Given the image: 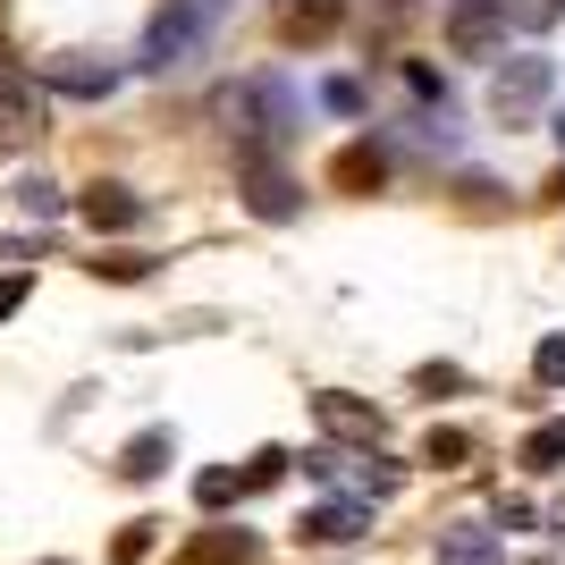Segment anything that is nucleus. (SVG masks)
<instances>
[{
  "instance_id": "nucleus-12",
  "label": "nucleus",
  "mask_w": 565,
  "mask_h": 565,
  "mask_svg": "<svg viewBox=\"0 0 565 565\" xmlns=\"http://www.w3.org/2000/svg\"><path fill=\"white\" fill-rule=\"evenodd\" d=\"M330 186H347V194H372V186H388V152H380L372 136H363V143H347V152L330 161Z\"/></svg>"
},
{
  "instance_id": "nucleus-11",
  "label": "nucleus",
  "mask_w": 565,
  "mask_h": 565,
  "mask_svg": "<svg viewBox=\"0 0 565 565\" xmlns=\"http://www.w3.org/2000/svg\"><path fill=\"white\" fill-rule=\"evenodd\" d=\"M254 557H262V541L245 523H220V532H203V541L178 548V565H254Z\"/></svg>"
},
{
  "instance_id": "nucleus-14",
  "label": "nucleus",
  "mask_w": 565,
  "mask_h": 565,
  "mask_svg": "<svg viewBox=\"0 0 565 565\" xmlns=\"http://www.w3.org/2000/svg\"><path fill=\"white\" fill-rule=\"evenodd\" d=\"M236 498H245V472H236V465L194 472V507H203V515H220V507H236Z\"/></svg>"
},
{
  "instance_id": "nucleus-27",
  "label": "nucleus",
  "mask_w": 565,
  "mask_h": 565,
  "mask_svg": "<svg viewBox=\"0 0 565 565\" xmlns=\"http://www.w3.org/2000/svg\"><path fill=\"white\" fill-rule=\"evenodd\" d=\"M296 465H305L312 481H338V472H347V448H312V456H296Z\"/></svg>"
},
{
  "instance_id": "nucleus-6",
  "label": "nucleus",
  "mask_w": 565,
  "mask_h": 565,
  "mask_svg": "<svg viewBox=\"0 0 565 565\" xmlns=\"http://www.w3.org/2000/svg\"><path fill=\"white\" fill-rule=\"evenodd\" d=\"M363 532H372L363 498H312L305 523H296V541H305V548H354Z\"/></svg>"
},
{
  "instance_id": "nucleus-28",
  "label": "nucleus",
  "mask_w": 565,
  "mask_h": 565,
  "mask_svg": "<svg viewBox=\"0 0 565 565\" xmlns=\"http://www.w3.org/2000/svg\"><path fill=\"white\" fill-rule=\"evenodd\" d=\"M532 523H541V515H532V498H498V532H532Z\"/></svg>"
},
{
  "instance_id": "nucleus-2",
  "label": "nucleus",
  "mask_w": 565,
  "mask_h": 565,
  "mask_svg": "<svg viewBox=\"0 0 565 565\" xmlns=\"http://www.w3.org/2000/svg\"><path fill=\"white\" fill-rule=\"evenodd\" d=\"M220 9H228V0H161V18L143 25V68H178V60H194Z\"/></svg>"
},
{
  "instance_id": "nucleus-31",
  "label": "nucleus",
  "mask_w": 565,
  "mask_h": 565,
  "mask_svg": "<svg viewBox=\"0 0 565 565\" xmlns=\"http://www.w3.org/2000/svg\"><path fill=\"white\" fill-rule=\"evenodd\" d=\"M523 565H557V557H523Z\"/></svg>"
},
{
  "instance_id": "nucleus-32",
  "label": "nucleus",
  "mask_w": 565,
  "mask_h": 565,
  "mask_svg": "<svg viewBox=\"0 0 565 565\" xmlns=\"http://www.w3.org/2000/svg\"><path fill=\"white\" fill-rule=\"evenodd\" d=\"M557 143H565V118H557Z\"/></svg>"
},
{
  "instance_id": "nucleus-7",
  "label": "nucleus",
  "mask_w": 565,
  "mask_h": 565,
  "mask_svg": "<svg viewBox=\"0 0 565 565\" xmlns=\"http://www.w3.org/2000/svg\"><path fill=\"white\" fill-rule=\"evenodd\" d=\"M118 60H51L43 68V94H68V102H110L118 94Z\"/></svg>"
},
{
  "instance_id": "nucleus-21",
  "label": "nucleus",
  "mask_w": 565,
  "mask_h": 565,
  "mask_svg": "<svg viewBox=\"0 0 565 565\" xmlns=\"http://www.w3.org/2000/svg\"><path fill=\"white\" fill-rule=\"evenodd\" d=\"M152 532H161V523H127V532H118V541H110V565H143V548H152Z\"/></svg>"
},
{
  "instance_id": "nucleus-16",
  "label": "nucleus",
  "mask_w": 565,
  "mask_h": 565,
  "mask_svg": "<svg viewBox=\"0 0 565 565\" xmlns=\"http://www.w3.org/2000/svg\"><path fill=\"white\" fill-rule=\"evenodd\" d=\"M338 25V0H287V34L305 43V34H330Z\"/></svg>"
},
{
  "instance_id": "nucleus-23",
  "label": "nucleus",
  "mask_w": 565,
  "mask_h": 565,
  "mask_svg": "<svg viewBox=\"0 0 565 565\" xmlns=\"http://www.w3.org/2000/svg\"><path fill=\"white\" fill-rule=\"evenodd\" d=\"M18 203H25L34 220H60V186H51V178H25V186H18Z\"/></svg>"
},
{
  "instance_id": "nucleus-17",
  "label": "nucleus",
  "mask_w": 565,
  "mask_h": 565,
  "mask_svg": "<svg viewBox=\"0 0 565 565\" xmlns=\"http://www.w3.org/2000/svg\"><path fill=\"white\" fill-rule=\"evenodd\" d=\"M523 465H565V414H557V423H532V439H523Z\"/></svg>"
},
{
  "instance_id": "nucleus-3",
  "label": "nucleus",
  "mask_w": 565,
  "mask_h": 565,
  "mask_svg": "<svg viewBox=\"0 0 565 565\" xmlns=\"http://www.w3.org/2000/svg\"><path fill=\"white\" fill-rule=\"evenodd\" d=\"M548 85H557L548 51H515V60H498V68H490V110L523 118V110H541V102H548Z\"/></svg>"
},
{
  "instance_id": "nucleus-22",
  "label": "nucleus",
  "mask_w": 565,
  "mask_h": 565,
  "mask_svg": "<svg viewBox=\"0 0 565 565\" xmlns=\"http://www.w3.org/2000/svg\"><path fill=\"white\" fill-rule=\"evenodd\" d=\"M414 388H423V397H456V388H465V372H456V363H423V372H414Z\"/></svg>"
},
{
  "instance_id": "nucleus-4",
  "label": "nucleus",
  "mask_w": 565,
  "mask_h": 565,
  "mask_svg": "<svg viewBox=\"0 0 565 565\" xmlns=\"http://www.w3.org/2000/svg\"><path fill=\"white\" fill-rule=\"evenodd\" d=\"M515 25H507V0H448V51L456 60H490Z\"/></svg>"
},
{
  "instance_id": "nucleus-25",
  "label": "nucleus",
  "mask_w": 565,
  "mask_h": 565,
  "mask_svg": "<svg viewBox=\"0 0 565 565\" xmlns=\"http://www.w3.org/2000/svg\"><path fill=\"white\" fill-rule=\"evenodd\" d=\"M405 85H414V94H423V102H448V76L430 68V60H414V68H405Z\"/></svg>"
},
{
  "instance_id": "nucleus-1",
  "label": "nucleus",
  "mask_w": 565,
  "mask_h": 565,
  "mask_svg": "<svg viewBox=\"0 0 565 565\" xmlns=\"http://www.w3.org/2000/svg\"><path fill=\"white\" fill-rule=\"evenodd\" d=\"M236 186H245V212L254 220H296L305 212V186L287 178L279 143H236Z\"/></svg>"
},
{
  "instance_id": "nucleus-18",
  "label": "nucleus",
  "mask_w": 565,
  "mask_h": 565,
  "mask_svg": "<svg viewBox=\"0 0 565 565\" xmlns=\"http://www.w3.org/2000/svg\"><path fill=\"white\" fill-rule=\"evenodd\" d=\"M465 456H472V439H465V430H448V423H439V430L423 439V465H439V472H456Z\"/></svg>"
},
{
  "instance_id": "nucleus-20",
  "label": "nucleus",
  "mask_w": 565,
  "mask_h": 565,
  "mask_svg": "<svg viewBox=\"0 0 565 565\" xmlns=\"http://www.w3.org/2000/svg\"><path fill=\"white\" fill-rule=\"evenodd\" d=\"M557 18H565V0H507V25H523V34H541Z\"/></svg>"
},
{
  "instance_id": "nucleus-15",
  "label": "nucleus",
  "mask_w": 565,
  "mask_h": 565,
  "mask_svg": "<svg viewBox=\"0 0 565 565\" xmlns=\"http://www.w3.org/2000/svg\"><path fill=\"white\" fill-rule=\"evenodd\" d=\"M236 472H245V490H279L287 472H296V456H287V448H254Z\"/></svg>"
},
{
  "instance_id": "nucleus-10",
  "label": "nucleus",
  "mask_w": 565,
  "mask_h": 565,
  "mask_svg": "<svg viewBox=\"0 0 565 565\" xmlns=\"http://www.w3.org/2000/svg\"><path fill=\"white\" fill-rule=\"evenodd\" d=\"M430 557L439 565H498V523H439Z\"/></svg>"
},
{
  "instance_id": "nucleus-30",
  "label": "nucleus",
  "mask_w": 565,
  "mask_h": 565,
  "mask_svg": "<svg viewBox=\"0 0 565 565\" xmlns=\"http://www.w3.org/2000/svg\"><path fill=\"white\" fill-rule=\"evenodd\" d=\"M397 481H405V465H388V456H372V472H363V490H380V498H388V490H397Z\"/></svg>"
},
{
  "instance_id": "nucleus-24",
  "label": "nucleus",
  "mask_w": 565,
  "mask_h": 565,
  "mask_svg": "<svg viewBox=\"0 0 565 565\" xmlns=\"http://www.w3.org/2000/svg\"><path fill=\"white\" fill-rule=\"evenodd\" d=\"M321 110L354 118V110H363V85H354V76H330V85H321Z\"/></svg>"
},
{
  "instance_id": "nucleus-19",
  "label": "nucleus",
  "mask_w": 565,
  "mask_h": 565,
  "mask_svg": "<svg viewBox=\"0 0 565 565\" xmlns=\"http://www.w3.org/2000/svg\"><path fill=\"white\" fill-rule=\"evenodd\" d=\"M532 380H541V388H565V330L532 347Z\"/></svg>"
},
{
  "instance_id": "nucleus-13",
  "label": "nucleus",
  "mask_w": 565,
  "mask_h": 565,
  "mask_svg": "<svg viewBox=\"0 0 565 565\" xmlns=\"http://www.w3.org/2000/svg\"><path fill=\"white\" fill-rule=\"evenodd\" d=\"M169 456H178V430H136V439H127V448H118V472H127V481H161L169 472Z\"/></svg>"
},
{
  "instance_id": "nucleus-9",
  "label": "nucleus",
  "mask_w": 565,
  "mask_h": 565,
  "mask_svg": "<svg viewBox=\"0 0 565 565\" xmlns=\"http://www.w3.org/2000/svg\"><path fill=\"white\" fill-rule=\"evenodd\" d=\"M76 212H85V228L118 236V228H136V220H143V194H136V186H118V178H102V186L76 194Z\"/></svg>"
},
{
  "instance_id": "nucleus-26",
  "label": "nucleus",
  "mask_w": 565,
  "mask_h": 565,
  "mask_svg": "<svg viewBox=\"0 0 565 565\" xmlns=\"http://www.w3.org/2000/svg\"><path fill=\"white\" fill-rule=\"evenodd\" d=\"M25 296H34V279H25V270H0V321L25 312Z\"/></svg>"
},
{
  "instance_id": "nucleus-5",
  "label": "nucleus",
  "mask_w": 565,
  "mask_h": 565,
  "mask_svg": "<svg viewBox=\"0 0 565 565\" xmlns=\"http://www.w3.org/2000/svg\"><path fill=\"white\" fill-rule=\"evenodd\" d=\"M312 423L330 430L338 448H380V405L372 397H347V388H321V397H312Z\"/></svg>"
},
{
  "instance_id": "nucleus-8",
  "label": "nucleus",
  "mask_w": 565,
  "mask_h": 565,
  "mask_svg": "<svg viewBox=\"0 0 565 565\" xmlns=\"http://www.w3.org/2000/svg\"><path fill=\"white\" fill-rule=\"evenodd\" d=\"M34 127H43V76L0 60V136H34Z\"/></svg>"
},
{
  "instance_id": "nucleus-29",
  "label": "nucleus",
  "mask_w": 565,
  "mask_h": 565,
  "mask_svg": "<svg viewBox=\"0 0 565 565\" xmlns=\"http://www.w3.org/2000/svg\"><path fill=\"white\" fill-rule=\"evenodd\" d=\"M94 270H102V279H143L152 262H143V254H110V262H94Z\"/></svg>"
}]
</instances>
